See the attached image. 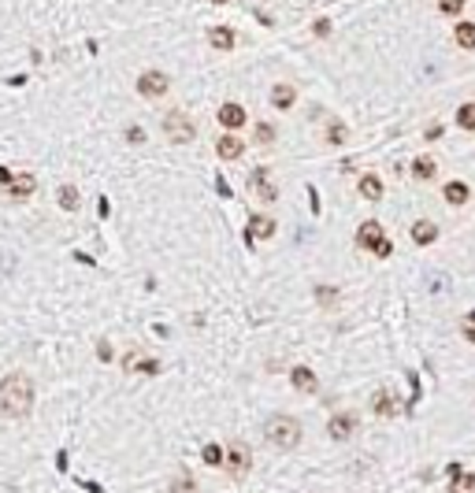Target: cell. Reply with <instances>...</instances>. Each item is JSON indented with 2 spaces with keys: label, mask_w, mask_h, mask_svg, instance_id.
<instances>
[{
  "label": "cell",
  "mask_w": 475,
  "mask_h": 493,
  "mask_svg": "<svg viewBox=\"0 0 475 493\" xmlns=\"http://www.w3.org/2000/svg\"><path fill=\"white\" fill-rule=\"evenodd\" d=\"M453 37H457V45H460V49H475V23H460Z\"/></svg>",
  "instance_id": "cell-22"
},
{
  "label": "cell",
  "mask_w": 475,
  "mask_h": 493,
  "mask_svg": "<svg viewBox=\"0 0 475 493\" xmlns=\"http://www.w3.org/2000/svg\"><path fill=\"white\" fill-rule=\"evenodd\" d=\"M215 153H219V159H238L245 153V145L238 141L234 134H226V137H219V145H215Z\"/></svg>",
  "instance_id": "cell-12"
},
{
  "label": "cell",
  "mask_w": 475,
  "mask_h": 493,
  "mask_svg": "<svg viewBox=\"0 0 475 493\" xmlns=\"http://www.w3.org/2000/svg\"><path fill=\"white\" fill-rule=\"evenodd\" d=\"M34 408V382L23 371H12L0 379V415L8 420H26Z\"/></svg>",
  "instance_id": "cell-1"
},
{
  "label": "cell",
  "mask_w": 475,
  "mask_h": 493,
  "mask_svg": "<svg viewBox=\"0 0 475 493\" xmlns=\"http://www.w3.org/2000/svg\"><path fill=\"white\" fill-rule=\"evenodd\" d=\"M256 137H260V141H272L275 130H272V126H256Z\"/></svg>",
  "instance_id": "cell-31"
},
{
  "label": "cell",
  "mask_w": 475,
  "mask_h": 493,
  "mask_svg": "<svg viewBox=\"0 0 475 493\" xmlns=\"http://www.w3.org/2000/svg\"><path fill=\"white\" fill-rule=\"evenodd\" d=\"M457 123L464 126V130H475V104H460V112H457Z\"/></svg>",
  "instance_id": "cell-25"
},
{
  "label": "cell",
  "mask_w": 475,
  "mask_h": 493,
  "mask_svg": "<svg viewBox=\"0 0 475 493\" xmlns=\"http://www.w3.org/2000/svg\"><path fill=\"white\" fill-rule=\"evenodd\" d=\"M249 241H264V238H272L275 234V219H267V216H253L249 219Z\"/></svg>",
  "instance_id": "cell-11"
},
{
  "label": "cell",
  "mask_w": 475,
  "mask_h": 493,
  "mask_svg": "<svg viewBox=\"0 0 475 493\" xmlns=\"http://www.w3.org/2000/svg\"><path fill=\"white\" fill-rule=\"evenodd\" d=\"M390 252H394V245H390V241H383L379 249H375V256H383V260H386V256H390Z\"/></svg>",
  "instance_id": "cell-33"
},
{
  "label": "cell",
  "mask_w": 475,
  "mask_h": 493,
  "mask_svg": "<svg viewBox=\"0 0 475 493\" xmlns=\"http://www.w3.org/2000/svg\"><path fill=\"white\" fill-rule=\"evenodd\" d=\"M264 434H267V442L278 445V449H294L301 442V423L294 420V415H272L264 426Z\"/></svg>",
  "instance_id": "cell-2"
},
{
  "label": "cell",
  "mask_w": 475,
  "mask_h": 493,
  "mask_svg": "<svg viewBox=\"0 0 475 493\" xmlns=\"http://www.w3.org/2000/svg\"><path fill=\"white\" fill-rule=\"evenodd\" d=\"M290 379H294V386H297V390H305V393L316 390V374H312L308 367H294V374H290Z\"/></svg>",
  "instance_id": "cell-18"
},
{
  "label": "cell",
  "mask_w": 475,
  "mask_h": 493,
  "mask_svg": "<svg viewBox=\"0 0 475 493\" xmlns=\"http://www.w3.org/2000/svg\"><path fill=\"white\" fill-rule=\"evenodd\" d=\"M171 89V78L164 71H145L142 78H138V93L149 96V101H156V96H164Z\"/></svg>",
  "instance_id": "cell-4"
},
{
  "label": "cell",
  "mask_w": 475,
  "mask_h": 493,
  "mask_svg": "<svg viewBox=\"0 0 475 493\" xmlns=\"http://www.w3.org/2000/svg\"><path fill=\"white\" fill-rule=\"evenodd\" d=\"M126 137H131V141L138 145V141H142V137H145V134H142V130H138V126H131V130H126Z\"/></svg>",
  "instance_id": "cell-35"
},
{
  "label": "cell",
  "mask_w": 475,
  "mask_h": 493,
  "mask_svg": "<svg viewBox=\"0 0 475 493\" xmlns=\"http://www.w3.org/2000/svg\"><path fill=\"white\" fill-rule=\"evenodd\" d=\"M212 4H226V0H212Z\"/></svg>",
  "instance_id": "cell-36"
},
{
  "label": "cell",
  "mask_w": 475,
  "mask_h": 493,
  "mask_svg": "<svg viewBox=\"0 0 475 493\" xmlns=\"http://www.w3.org/2000/svg\"><path fill=\"white\" fill-rule=\"evenodd\" d=\"M264 178H267V171H264V167H256V171H253V189L260 193L264 200H275V193H278V189L272 186V182H264Z\"/></svg>",
  "instance_id": "cell-15"
},
{
  "label": "cell",
  "mask_w": 475,
  "mask_h": 493,
  "mask_svg": "<svg viewBox=\"0 0 475 493\" xmlns=\"http://www.w3.org/2000/svg\"><path fill=\"white\" fill-rule=\"evenodd\" d=\"M468 197H472V193H468V186H464V182H449V186H446V200H449V205H468Z\"/></svg>",
  "instance_id": "cell-17"
},
{
  "label": "cell",
  "mask_w": 475,
  "mask_h": 493,
  "mask_svg": "<svg viewBox=\"0 0 475 493\" xmlns=\"http://www.w3.org/2000/svg\"><path fill=\"white\" fill-rule=\"evenodd\" d=\"M383 241H386V234H383V227H379L375 219H368L360 230H356V245H360V249H372V252H375Z\"/></svg>",
  "instance_id": "cell-6"
},
{
  "label": "cell",
  "mask_w": 475,
  "mask_h": 493,
  "mask_svg": "<svg viewBox=\"0 0 475 493\" xmlns=\"http://www.w3.org/2000/svg\"><path fill=\"white\" fill-rule=\"evenodd\" d=\"M208 41L215 49H234V34L226 26H215V30H208Z\"/></svg>",
  "instance_id": "cell-19"
},
{
  "label": "cell",
  "mask_w": 475,
  "mask_h": 493,
  "mask_svg": "<svg viewBox=\"0 0 475 493\" xmlns=\"http://www.w3.org/2000/svg\"><path fill=\"white\" fill-rule=\"evenodd\" d=\"M464 338H468V341H475V312H472L468 319H464Z\"/></svg>",
  "instance_id": "cell-29"
},
{
  "label": "cell",
  "mask_w": 475,
  "mask_h": 493,
  "mask_svg": "<svg viewBox=\"0 0 475 493\" xmlns=\"http://www.w3.org/2000/svg\"><path fill=\"white\" fill-rule=\"evenodd\" d=\"M360 193H364L368 200H379V197H383V182L375 178V175H364V178H360Z\"/></svg>",
  "instance_id": "cell-20"
},
{
  "label": "cell",
  "mask_w": 475,
  "mask_h": 493,
  "mask_svg": "<svg viewBox=\"0 0 475 493\" xmlns=\"http://www.w3.org/2000/svg\"><path fill=\"white\" fill-rule=\"evenodd\" d=\"M353 431H356V415H345V412L334 415V420L327 423V434L334 438V442H345V438H349Z\"/></svg>",
  "instance_id": "cell-8"
},
{
  "label": "cell",
  "mask_w": 475,
  "mask_h": 493,
  "mask_svg": "<svg viewBox=\"0 0 475 493\" xmlns=\"http://www.w3.org/2000/svg\"><path fill=\"white\" fill-rule=\"evenodd\" d=\"M372 412H375V415H397V401H394L386 390H379V393L372 397Z\"/></svg>",
  "instance_id": "cell-13"
},
{
  "label": "cell",
  "mask_w": 475,
  "mask_h": 493,
  "mask_svg": "<svg viewBox=\"0 0 475 493\" xmlns=\"http://www.w3.org/2000/svg\"><path fill=\"white\" fill-rule=\"evenodd\" d=\"M316 297H319L323 304H334V289H327V286H319V289H316Z\"/></svg>",
  "instance_id": "cell-30"
},
{
  "label": "cell",
  "mask_w": 475,
  "mask_h": 493,
  "mask_svg": "<svg viewBox=\"0 0 475 493\" xmlns=\"http://www.w3.org/2000/svg\"><path fill=\"white\" fill-rule=\"evenodd\" d=\"M12 178H15V175H12V171H8V167H0V186H4V189H8V186H12Z\"/></svg>",
  "instance_id": "cell-32"
},
{
  "label": "cell",
  "mask_w": 475,
  "mask_h": 493,
  "mask_svg": "<svg viewBox=\"0 0 475 493\" xmlns=\"http://www.w3.org/2000/svg\"><path fill=\"white\" fill-rule=\"evenodd\" d=\"M56 200H60L63 211H74V208H78V189H74V186H60Z\"/></svg>",
  "instance_id": "cell-21"
},
{
  "label": "cell",
  "mask_w": 475,
  "mask_h": 493,
  "mask_svg": "<svg viewBox=\"0 0 475 493\" xmlns=\"http://www.w3.org/2000/svg\"><path fill=\"white\" fill-rule=\"evenodd\" d=\"M204 464H223V449L219 445H204Z\"/></svg>",
  "instance_id": "cell-26"
},
{
  "label": "cell",
  "mask_w": 475,
  "mask_h": 493,
  "mask_svg": "<svg viewBox=\"0 0 475 493\" xmlns=\"http://www.w3.org/2000/svg\"><path fill=\"white\" fill-rule=\"evenodd\" d=\"M123 367H126V371H134V374H156V371H160V363H156V360H149V356H142V352H131V356L123 360Z\"/></svg>",
  "instance_id": "cell-10"
},
{
  "label": "cell",
  "mask_w": 475,
  "mask_h": 493,
  "mask_svg": "<svg viewBox=\"0 0 475 493\" xmlns=\"http://www.w3.org/2000/svg\"><path fill=\"white\" fill-rule=\"evenodd\" d=\"M249 467H253L249 445H231V453H226V475L245 478V475H249Z\"/></svg>",
  "instance_id": "cell-5"
},
{
  "label": "cell",
  "mask_w": 475,
  "mask_h": 493,
  "mask_svg": "<svg viewBox=\"0 0 475 493\" xmlns=\"http://www.w3.org/2000/svg\"><path fill=\"white\" fill-rule=\"evenodd\" d=\"M164 134H167L175 145H190V141H193V134H197V126L190 123V115H182V112H167V115H164Z\"/></svg>",
  "instance_id": "cell-3"
},
{
  "label": "cell",
  "mask_w": 475,
  "mask_h": 493,
  "mask_svg": "<svg viewBox=\"0 0 475 493\" xmlns=\"http://www.w3.org/2000/svg\"><path fill=\"white\" fill-rule=\"evenodd\" d=\"M438 8L446 15H457V12H464V0H438Z\"/></svg>",
  "instance_id": "cell-27"
},
{
  "label": "cell",
  "mask_w": 475,
  "mask_h": 493,
  "mask_svg": "<svg viewBox=\"0 0 475 493\" xmlns=\"http://www.w3.org/2000/svg\"><path fill=\"white\" fill-rule=\"evenodd\" d=\"M412 175H416L419 182L435 178V159H416V164H412Z\"/></svg>",
  "instance_id": "cell-24"
},
{
  "label": "cell",
  "mask_w": 475,
  "mask_h": 493,
  "mask_svg": "<svg viewBox=\"0 0 475 493\" xmlns=\"http://www.w3.org/2000/svg\"><path fill=\"white\" fill-rule=\"evenodd\" d=\"M327 137H331V145H342V141H345V126H342V123H334Z\"/></svg>",
  "instance_id": "cell-28"
},
{
  "label": "cell",
  "mask_w": 475,
  "mask_h": 493,
  "mask_svg": "<svg viewBox=\"0 0 475 493\" xmlns=\"http://www.w3.org/2000/svg\"><path fill=\"white\" fill-rule=\"evenodd\" d=\"M294 101H297L294 85H275V89H272V104H275V108H290Z\"/></svg>",
  "instance_id": "cell-16"
},
{
  "label": "cell",
  "mask_w": 475,
  "mask_h": 493,
  "mask_svg": "<svg viewBox=\"0 0 475 493\" xmlns=\"http://www.w3.org/2000/svg\"><path fill=\"white\" fill-rule=\"evenodd\" d=\"M34 189H38V178L23 171V175L12 178V186H8V197H12V200H26V197H34Z\"/></svg>",
  "instance_id": "cell-7"
},
{
  "label": "cell",
  "mask_w": 475,
  "mask_h": 493,
  "mask_svg": "<svg viewBox=\"0 0 475 493\" xmlns=\"http://www.w3.org/2000/svg\"><path fill=\"white\" fill-rule=\"evenodd\" d=\"M219 123L226 126V130H238V126H245V108H242V104H223V108H219Z\"/></svg>",
  "instance_id": "cell-9"
},
{
  "label": "cell",
  "mask_w": 475,
  "mask_h": 493,
  "mask_svg": "<svg viewBox=\"0 0 475 493\" xmlns=\"http://www.w3.org/2000/svg\"><path fill=\"white\" fill-rule=\"evenodd\" d=\"M435 238H438V227H435V223L419 219L416 227H412V241H416V245H431Z\"/></svg>",
  "instance_id": "cell-14"
},
{
  "label": "cell",
  "mask_w": 475,
  "mask_h": 493,
  "mask_svg": "<svg viewBox=\"0 0 475 493\" xmlns=\"http://www.w3.org/2000/svg\"><path fill=\"white\" fill-rule=\"evenodd\" d=\"M97 352H101V360H112V345H108V341H101V345H97Z\"/></svg>",
  "instance_id": "cell-34"
},
{
  "label": "cell",
  "mask_w": 475,
  "mask_h": 493,
  "mask_svg": "<svg viewBox=\"0 0 475 493\" xmlns=\"http://www.w3.org/2000/svg\"><path fill=\"white\" fill-rule=\"evenodd\" d=\"M449 493H475V475H453V486H449Z\"/></svg>",
  "instance_id": "cell-23"
}]
</instances>
